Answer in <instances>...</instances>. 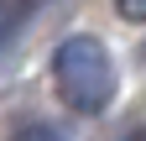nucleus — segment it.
Here are the masks:
<instances>
[{"label":"nucleus","instance_id":"nucleus-1","mask_svg":"<svg viewBox=\"0 0 146 141\" xmlns=\"http://www.w3.org/2000/svg\"><path fill=\"white\" fill-rule=\"evenodd\" d=\"M52 84L68 110L78 115H99L110 99H115V58L99 37H68L52 52Z\"/></svg>","mask_w":146,"mask_h":141},{"label":"nucleus","instance_id":"nucleus-2","mask_svg":"<svg viewBox=\"0 0 146 141\" xmlns=\"http://www.w3.org/2000/svg\"><path fill=\"white\" fill-rule=\"evenodd\" d=\"M21 21H26V5H21V0H0V47L21 31Z\"/></svg>","mask_w":146,"mask_h":141},{"label":"nucleus","instance_id":"nucleus-3","mask_svg":"<svg viewBox=\"0 0 146 141\" xmlns=\"http://www.w3.org/2000/svg\"><path fill=\"white\" fill-rule=\"evenodd\" d=\"M11 141H63V136L52 131V126H26V131H16Z\"/></svg>","mask_w":146,"mask_h":141},{"label":"nucleus","instance_id":"nucleus-4","mask_svg":"<svg viewBox=\"0 0 146 141\" xmlns=\"http://www.w3.org/2000/svg\"><path fill=\"white\" fill-rule=\"evenodd\" d=\"M115 11L125 21H146V0H115Z\"/></svg>","mask_w":146,"mask_h":141},{"label":"nucleus","instance_id":"nucleus-5","mask_svg":"<svg viewBox=\"0 0 146 141\" xmlns=\"http://www.w3.org/2000/svg\"><path fill=\"white\" fill-rule=\"evenodd\" d=\"M125 141H141V136H125Z\"/></svg>","mask_w":146,"mask_h":141}]
</instances>
